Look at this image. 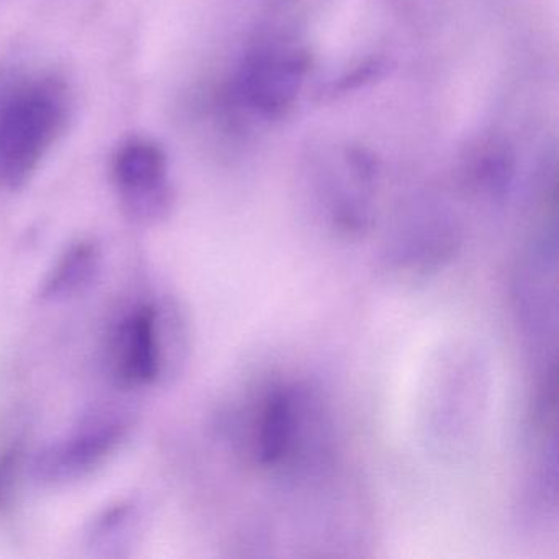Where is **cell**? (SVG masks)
<instances>
[{"mask_svg": "<svg viewBox=\"0 0 559 559\" xmlns=\"http://www.w3.org/2000/svg\"><path fill=\"white\" fill-rule=\"evenodd\" d=\"M68 90L57 78L19 86L0 106V188H24L67 129Z\"/></svg>", "mask_w": 559, "mask_h": 559, "instance_id": "obj_1", "label": "cell"}, {"mask_svg": "<svg viewBox=\"0 0 559 559\" xmlns=\"http://www.w3.org/2000/svg\"><path fill=\"white\" fill-rule=\"evenodd\" d=\"M185 352V322L178 309L165 302L140 304L110 335L109 368L123 388H146L171 378Z\"/></svg>", "mask_w": 559, "mask_h": 559, "instance_id": "obj_2", "label": "cell"}, {"mask_svg": "<svg viewBox=\"0 0 559 559\" xmlns=\"http://www.w3.org/2000/svg\"><path fill=\"white\" fill-rule=\"evenodd\" d=\"M129 417L122 412H100L40 451L34 463L37 480L67 486L99 469L129 437Z\"/></svg>", "mask_w": 559, "mask_h": 559, "instance_id": "obj_3", "label": "cell"}, {"mask_svg": "<svg viewBox=\"0 0 559 559\" xmlns=\"http://www.w3.org/2000/svg\"><path fill=\"white\" fill-rule=\"evenodd\" d=\"M112 179L127 217L140 225L168 217L175 194L168 156L158 142L146 136L126 140L114 156Z\"/></svg>", "mask_w": 559, "mask_h": 559, "instance_id": "obj_4", "label": "cell"}, {"mask_svg": "<svg viewBox=\"0 0 559 559\" xmlns=\"http://www.w3.org/2000/svg\"><path fill=\"white\" fill-rule=\"evenodd\" d=\"M103 251L90 238L73 241L55 261L41 284L40 297L47 302H64L83 294L99 274Z\"/></svg>", "mask_w": 559, "mask_h": 559, "instance_id": "obj_5", "label": "cell"}, {"mask_svg": "<svg viewBox=\"0 0 559 559\" xmlns=\"http://www.w3.org/2000/svg\"><path fill=\"white\" fill-rule=\"evenodd\" d=\"M142 523V510L135 500H119L91 522L87 546L96 555L120 556L132 545Z\"/></svg>", "mask_w": 559, "mask_h": 559, "instance_id": "obj_6", "label": "cell"}, {"mask_svg": "<svg viewBox=\"0 0 559 559\" xmlns=\"http://www.w3.org/2000/svg\"><path fill=\"white\" fill-rule=\"evenodd\" d=\"M300 68L302 64L296 57L263 61L253 78L248 76L250 97L253 96L254 103L267 110L286 106L296 91Z\"/></svg>", "mask_w": 559, "mask_h": 559, "instance_id": "obj_7", "label": "cell"}, {"mask_svg": "<svg viewBox=\"0 0 559 559\" xmlns=\"http://www.w3.org/2000/svg\"><path fill=\"white\" fill-rule=\"evenodd\" d=\"M21 466V448L9 447L0 451V510H4L14 497Z\"/></svg>", "mask_w": 559, "mask_h": 559, "instance_id": "obj_8", "label": "cell"}]
</instances>
